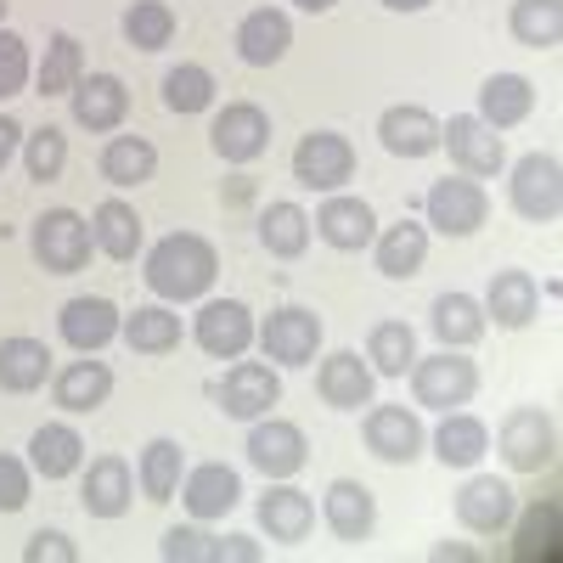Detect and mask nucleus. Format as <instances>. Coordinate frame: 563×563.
I'll use <instances>...</instances> for the list:
<instances>
[{
	"label": "nucleus",
	"mask_w": 563,
	"mask_h": 563,
	"mask_svg": "<svg viewBox=\"0 0 563 563\" xmlns=\"http://www.w3.org/2000/svg\"><path fill=\"white\" fill-rule=\"evenodd\" d=\"M310 231L327 243V249H339V254H361L372 249V238H378V214H372L366 198H350V192H327V203L316 209Z\"/></svg>",
	"instance_id": "obj_14"
},
{
	"label": "nucleus",
	"mask_w": 563,
	"mask_h": 563,
	"mask_svg": "<svg viewBox=\"0 0 563 563\" xmlns=\"http://www.w3.org/2000/svg\"><path fill=\"white\" fill-rule=\"evenodd\" d=\"M507 29L519 45H530V52H552L563 40V0H512Z\"/></svg>",
	"instance_id": "obj_40"
},
{
	"label": "nucleus",
	"mask_w": 563,
	"mask_h": 563,
	"mask_svg": "<svg viewBox=\"0 0 563 563\" xmlns=\"http://www.w3.org/2000/svg\"><path fill=\"white\" fill-rule=\"evenodd\" d=\"M29 74H34V63H29V40L12 34V29H0V102L23 97V90H29Z\"/></svg>",
	"instance_id": "obj_45"
},
{
	"label": "nucleus",
	"mask_w": 563,
	"mask_h": 563,
	"mask_svg": "<svg viewBox=\"0 0 563 563\" xmlns=\"http://www.w3.org/2000/svg\"><path fill=\"white\" fill-rule=\"evenodd\" d=\"M507 203L519 220L552 225L563 214V164L552 153H525L507 175Z\"/></svg>",
	"instance_id": "obj_4"
},
{
	"label": "nucleus",
	"mask_w": 563,
	"mask_h": 563,
	"mask_svg": "<svg viewBox=\"0 0 563 563\" xmlns=\"http://www.w3.org/2000/svg\"><path fill=\"white\" fill-rule=\"evenodd\" d=\"M479 395V366L462 350H440V355H417L411 361V400L429 411H456Z\"/></svg>",
	"instance_id": "obj_3"
},
{
	"label": "nucleus",
	"mask_w": 563,
	"mask_h": 563,
	"mask_svg": "<svg viewBox=\"0 0 563 563\" xmlns=\"http://www.w3.org/2000/svg\"><path fill=\"white\" fill-rule=\"evenodd\" d=\"M254 558H260V547L249 536H220V558L214 563H254Z\"/></svg>",
	"instance_id": "obj_51"
},
{
	"label": "nucleus",
	"mask_w": 563,
	"mask_h": 563,
	"mask_svg": "<svg viewBox=\"0 0 563 563\" xmlns=\"http://www.w3.org/2000/svg\"><path fill=\"white\" fill-rule=\"evenodd\" d=\"M97 169H102L108 186H119V192H124V186H147L158 175V147L147 135H108Z\"/></svg>",
	"instance_id": "obj_34"
},
{
	"label": "nucleus",
	"mask_w": 563,
	"mask_h": 563,
	"mask_svg": "<svg viewBox=\"0 0 563 563\" xmlns=\"http://www.w3.org/2000/svg\"><path fill=\"white\" fill-rule=\"evenodd\" d=\"M384 7H389V12H429L434 0H384Z\"/></svg>",
	"instance_id": "obj_54"
},
{
	"label": "nucleus",
	"mask_w": 563,
	"mask_h": 563,
	"mask_svg": "<svg viewBox=\"0 0 563 563\" xmlns=\"http://www.w3.org/2000/svg\"><path fill=\"white\" fill-rule=\"evenodd\" d=\"M417 361V333L406 321H372L366 333V366L378 372V378H406Z\"/></svg>",
	"instance_id": "obj_38"
},
{
	"label": "nucleus",
	"mask_w": 563,
	"mask_h": 563,
	"mask_svg": "<svg viewBox=\"0 0 563 563\" xmlns=\"http://www.w3.org/2000/svg\"><path fill=\"white\" fill-rule=\"evenodd\" d=\"M254 333H260V321L243 299H209L198 316H192V339L203 355L214 361H238L254 350Z\"/></svg>",
	"instance_id": "obj_10"
},
{
	"label": "nucleus",
	"mask_w": 563,
	"mask_h": 563,
	"mask_svg": "<svg viewBox=\"0 0 563 563\" xmlns=\"http://www.w3.org/2000/svg\"><path fill=\"white\" fill-rule=\"evenodd\" d=\"M496 445H501V462L512 474H541L558 456V422L547 406H519V411H507Z\"/></svg>",
	"instance_id": "obj_6"
},
{
	"label": "nucleus",
	"mask_w": 563,
	"mask_h": 563,
	"mask_svg": "<svg viewBox=\"0 0 563 563\" xmlns=\"http://www.w3.org/2000/svg\"><path fill=\"white\" fill-rule=\"evenodd\" d=\"M23 563H79V547L63 530H40V536H29Z\"/></svg>",
	"instance_id": "obj_49"
},
{
	"label": "nucleus",
	"mask_w": 563,
	"mask_h": 563,
	"mask_svg": "<svg viewBox=\"0 0 563 563\" xmlns=\"http://www.w3.org/2000/svg\"><path fill=\"white\" fill-rule=\"evenodd\" d=\"M180 474H186V451H180V440L158 434V440L141 445V456H135V485H141V496H147V501H175Z\"/></svg>",
	"instance_id": "obj_35"
},
{
	"label": "nucleus",
	"mask_w": 563,
	"mask_h": 563,
	"mask_svg": "<svg viewBox=\"0 0 563 563\" xmlns=\"http://www.w3.org/2000/svg\"><path fill=\"white\" fill-rule=\"evenodd\" d=\"M288 45H294V18L276 12V7H254L238 23V57L249 68H276L282 57H288Z\"/></svg>",
	"instance_id": "obj_26"
},
{
	"label": "nucleus",
	"mask_w": 563,
	"mask_h": 563,
	"mask_svg": "<svg viewBox=\"0 0 563 563\" xmlns=\"http://www.w3.org/2000/svg\"><path fill=\"white\" fill-rule=\"evenodd\" d=\"M119 339L135 350V355H169L180 344V316L169 305H141L135 316H124Z\"/></svg>",
	"instance_id": "obj_39"
},
{
	"label": "nucleus",
	"mask_w": 563,
	"mask_h": 563,
	"mask_svg": "<svg viewBox=\"0 0 563 563\" xmlns=\"http://www.w3.org/2000/svg\"><path fill=\"white\" fill-rule=\"evenodd\" d=\"M254 344H260L265 361H276V366H310L316 350H321V316L305 310V305H282V310H271V316L260 321Z\"/></svg>",
	"instance_id": "obj_8"
},
{
	"label": "nucleus",
	"mask_w": 563,
	"mask_h": 563,
	"mask_svg": "<svg viewBox=\"0 0 563 563\" xmlns=\"http://www.w3.org/2000/svg\"><path fill=\"white\" fill-rule=\"evenodd\" d=\"M79 74H85V45L74 34H52V40H45V57L34 68L40 97H68V90L79 85Z\"/></svg>",
	"instance_id": "obj_41"
},
{
	"label": "nucleus",
	"mask_w": 563,
	"mask_h": 563,
	"mask_svg": "<svg viewBox=\"0 0 563 563\" xmlns=\"http://www.w3.org/2000/svg\"><path fill=\"white\" fill-rule=\"evenodd\" d=\"M45 378H52V350L29 333L0 339V389L7 395H34Z\"/></svg>",
	"instance_id": "obj_33"
},
{
	"label": "nucleus",
	"mask_w": 563,
	"mask_h": 563,
	"mask_svg": "<svg viewBox=\"0 0 563 563\" xmlns=\"http://www.w3.org/2000/svg\"><path fill=\"white\" fill-rule=\"evenodd\" d=\"M260 249L271 260H299L310 249V214L299 203H271L260 209Z\"/></svg>",
	"instance_id": "obj_37"
},
{
	"label": "nucleus",
	"mask_w": 563,
	"mask_h": 563,
	"mask_svg": "<svg viewBox=\"0 0 563 563\" xmlns=\"http://www.w3.org/2000/svg\"><path fill=\"white\" fill-rule=\"evenodd\" d=\"M372 384H378V372H372L355 350H333L316 366V395H321V406H333V411L372 406Z\"/></svg>",
	"instance_id": "obj_21"
},
{
	"label": "nucleus",
	"mask_w": 563,
	"mask_h": 563,
	"mask_svg": "<svg viewBox=\"0 0 563 563\" xmlns=\"http://www.w3.org/2000/svg\"><path fill=\"white\" fill-rule=\"evenodd\" d=\"M536 113V85L525 74H490L479 85V119L490 130H512Z\"/></svg>",
	"instance_id": "obj_31"
},
{
	"label": "nucleus",
	"mask_w": 563,
	"mask_h": 563,
	"mask_svg": "<svg viewBox=\"0 0 563 563\" xmlns=\"http://www.w3.org/2000/svg\"><path fill=\"white\" fill-rule=\"evenodd\" d=\"M68 108H74V124L90 130V135H113L130 113V90L119 74H79V85L68 90Z\"/></svg>",
	"instance_id": "obj_17"
},
{
	"label": "nucleus",
	"mask_w": 563,
	"mask_h": 563,
	"mask_svg": "<svg viewBox=\"0 0 563 563\" xmlns=\"http://www.w3.org/2000/svg\"><path fill=\"white\" fill-rule=\"evenodd\" d=\"M119 327H124L119 305H113V299H97V294H79V299H68V305L57 310V333H63V344L79 350V355H102V350L119 339Z\"/></svg>",
	"instance_id": "obj_15"
},
{
	"label": "nucleus",
	"mask_w": 563,
	"mask_h": 563,
	"mask_svg": "<svg viewBox=\"0 0 563 563\" xmlns=\"http://www.w3.org/2000/svg\"><path fill=\"white\" fill-rule=\"evenodd\" d=\"M552 558L558 552V501H536L519 525V558Z\"/></svg>",
	"instance_id": "obj_46"
},
{
	"label": "nucleus",
	"mask_w": 563,
	"mask_h": 563,
	"mask_svg": "<svg viewBox=\"0 0 563 563\" xmlns=\"http://www.w3.org/2000/svg\"><path fill=\"white\" fill-rule=\"evenodd\" d=\"M34 496V467L12 451H0V512H23Z\"/></svg>",
	"instance_id": "obj_48"
},
{
	"label": "nucleus",
	"mask_w": 563,
	"mask_h": 563,
	"mask_svg": "<svg viewBox=\"0 0 563 563\" xmlns=\"http://www.w3.org/2000/svg\"><path fill=\"white\" fill-rule=\"evenodd\" d=\"M209 147L225 164H254L271 147V113L260 102H225L209 124Z\"/></svg>",
	"instance_id": "obj_13"
},
{
	"label": "nucleus",
	"mask_w": 563,
	"mask_h": 563,
	"mask_svg": "<svg viewBox=\"0 0 563 563\" xmlns=\"http://www.w3.org/2000/svg\"><path fill=\"white\" fill-rule=\"evenodd\" d=\"M141 238H147V231H141V214L124 198H102L97 209H90V243H97V254L130 265L141 254Z\"/></svg>",
	"instance_id": "obj_30"
},
{
	"label": "nucleus",
	"mask_w": 563,
	"mask_h": 563,
	"mask_svg": "<svg viewBox=\"0 0 563 563\" xmlns=\"http://www.w3.org/2000/svg\"><path fill=\"white\" fill-rule=\"evenodd\" d=\"M90 249H97V243H90V220L74 214V209H45L34 220V231H29V254H34V265L45 276L85 271L90 265Z\"/></svg>",
	"instance_id": "obj_2"
},
{
	"label": "nucleus",
	"mask_w": 563,
	"mask_h": 563,
	"mask_svg": "<svg viewBox=\"0 0 563 563\" xmlns=\"http://www.w3.org/2000/svg\"><path fill=\"white\" fill-rule=\"evenodd\" d=\"M141 276H147V288L169 305H192L214 288L220 276V254L209 238H198V231H169V238H158L147 249V265H141Z\"/></svg>",
	"instance_id": "obj_1"
},
{
	"label": "nucleus",
	"mask_w": 563,
	"mask_h": 563,
	"mask_svg": "<svg viewBox=\"0 0 563 563\" xmlns=\"http://www.w3.org/2000/svg\"><path fill=\"white\" fill-rule=\"evenodd\" d=\"M164 108L192 119V113H209L214 108V74L203 63H180L164 74Z\"/></svg>",
	"instance_id": "obj_42"
},
{
	"label": "nucleus",
	"mask_w": 563,
	"mask_h": 563,
	"mask_svg": "<svg viewBox=\"0 0 563 563\" xmlns=\"http://www.w3.org/2000/svg\"><path fill=\"white\" fill-rule=\"evenodd\" d=\"M422 214L440 238H474V231L490 220V192L474 180V175H445L429 186V198H422Z\"/></svg>",
	"instance_id": "obj_5"
},
{
	"label": "nucleus",
	"mask_w": 563,
	"mask_h": 563,
	"mask_svg": "<svg viewBox=\"0 0 563 563\" xmlns=\"http://www.w3.org/2000/svg\"><path fill=\"white\" fill-rule=\"evenodd\" d=\"M158 552H164L169 563H214V558H220V536H209V530H198V525H175Z\"/></svg>",
	"instance_id": "obj_47"
},
{
	"label": "nucleus",
	"mask_w": 563,
	"mask_h": 563,
	"mask_svg": "<svg viewBox=\"0 0 563 563\" xmlns=\"http://www.w3.org/2000/svg\"><path fill=\"white\" fill-rule=\"evenodd\" d=\"M130 496H135V474L124 456H97L85 467L79 479V507L90 512V519H124L130 512Z\"/></svg>",
	"instance_id": "obj_23"
},
{
	"label": "nucleus",
	"mask_w": 563,
	"mask_h": 563,
	"mask_svg": "<svg viewBox=\"0 0 563 563\" xmlns=\"http://www.w3.org/2000/svg\"><path fill=\"white\" fill-rule=\"evenodd\" d=\"M260 530L276 547H299L316 530V501L305 490H294L288 479H271V490L260 496Z\"/></svg>",
	"instance_id": "obj_25"
},
{
	"label": "nucleus",
	"mask_w": 563,
	"mask_h": 563,
	"mask_svg": "<svg viewBox=\"0 0 563 563\" xmlns=\"http://www.w3.org/2000/svg\"><path fill=\"white\" fill-rule=\"evenodd\" d=\"M372 260H378V271L389 282H406L422 271V260H429V225L422 220H395L384 225L378 238H372Z\"/></svg>",
	"instance_id": "obj_28"
},
{
	"label": "nucleus",
	"mask_w": 563,
	"mask_h": 563,
	"mask_svg": "<svg viewBox=\"0 0 563 563\" xmlns=\"http://www.w3.org/2000/svg\"><path fill=\"white\" fill-rule=\"evenodd\" d=\"M361 440L366 451L389 462V467H406L422 456V445H429V429H422V417L411 406H372L366 422H361Z\"/></svg>",
	"instance_id": "obj_12"
},
{
	"label": "nucleus",
	"mask_w": 563,
	"mask_h": 563,
	"mask_svg": "<svg viewBox=\"0 0 563 563\" xmlns=\"http://www.w3.org/2000/svg\"><path fill=\"white\" fill-rule=\"evenodd\" d=\"M440 147L451 153V164L474 180H490L507 169V147H501V130H490L479 113H451L440 124Z\"/></svg>",
	"instance_id": "obj_7"
},
{
	"label": "nucleus",
	"mask_w": 563,
	"mask_h": 563,
	"mask_svg": "<svg viewBox=\"0 0 563 563\" xmlns=\"http://www.w3.org/2000/svg\"><path fill=\"white\" fill-rule=\"evenodd\" d=\"M113 395V366L97 361V355H85V361H68L57 378H52V400L68 411V417H85V411H97L108 406Z\"/></svg>",
	"instance_id": "obj_27"
},
{
	"label": "nucleus",
	"mask_w": 563,
	"mask_h": 563,
	"mask_svg": "<svg viewBox=\"0 0 563 563\" xmlns=\"http://www.w3.org/2000/svg\"><path fill=\"white\" fill-rule=\"evenodd\" d=\"M63 164H68V135L57 124H40V130L23 135V169H29V180H40V186L57 180Z\"/></svg>",
	"instance_id": "obj_44"
},
{
	"label": "nucleus",
	"mask_w": 563,
	"mask_h": 563,
	"mask_svg": "<svg viewBox=\"0 0 563 563\" xmlns=\"http://www.w3.org/2000/svg\"><path fill=\"white\" fill-rule=\"evenodd\" d=\"M310 462V440L299 422L288 417H254V429H249V467H260L265 479H294L299 467Z\"/></svg>",
	"instance_id": "obj_11"
},
{
	"label": "nucleus",
	"mask_w": 563,
	"mask_h": 563,
	"mask_svg": "<svg viewBox=\"0 0 563 563\" xmlns=\"http://www.w3.org/2000/svg\"><path fill=\"white\" fill-rule=\"evenodd\" d=\"M29 467L40 479H52V485L79 474L85 467V440H79L74 422H45V429H34L29 434Z\"/></svg>",
	"instance_id": "obj_29"
},
{
	"label": "nucleus",
	"mask_w": 563,
	"mask_h": 563,
	"mask_svg": "<svg viewBox=\"0 0 563 563\" xmlns=\"http://www.w3.org/2000/svg\"><path fill=\"white\" fill-rule=\"evenodd\" d=\"M429 445H434V456H440L445 467H474V462L490 451V429H485L474 411H445Z\"/></svg>",
	"instance_id": "obj_36"
},
{
	"label": "nucleus",
	"mask_w": 563,
	"mask_h": 563,
	"mask_svg": "<svg viewBox=\"0 0 563 563\" xmlns=\"http://www.w3.org/2000/svg\"><path fill=\"white\" fill-rule=\"evenodd\" d=\"M0 18H7V0H0Z\"/></svg>",
	"instance_id": "obj_56"
},
{
	"label": "nucleus",
	"mask_w": 563,
	"mask_h": 563,
	"mask_svg": "<svg viewBox=\"0 0 563 563\" xmlns=\"http://www.w3.org/2000/svg\"><path fill=\"white\" fill-rule=\"evenodd\" d=\"M23 135H29V130H23L12 113H0V169H7V164L23 153Z\"/></svg>",
	"instance_id": "obj_50"
},
{
	"label": "nucleus",
	"mask_w": 563,
	"mask_h": 563,
	"mask_svg": "<svg viewBox=\"0 0 563 563\" xmlns=\"http://www.w3.org/2000/svg\"><path fill=\"white\" fill-rule=\"evenodd\" d=\"M294 180L310 192H344V180H355V147L339 130H310L294 147Z\"/></svg>",
	"instance_id": "obj_9"
},
{
	"label": "nucleus",
	"mask_w": 563,
	"mask_h": 563,
	"mask_svg": "<svg viewBox=\"0 0 563 563\" xmlns=\"http://www.w3.org/2000/svg\"><path fill=\"white\" fill-rule=\"evenodd\" d=\"M321 519H327V530H333L339 541L361 547L372 530H378V496H372L361 479H333L327 496H321Z\"/></svg>",
	"instance_id": "obj_22"
},
{
	"label": "nucleus",
	"mask_w": 563,
	"mask_h": 563,
	"mask_svg": "<svg viewBox=\"0 0 563 563\" xmlns=\"http://www.w3.org/2000/svg\"><path fill=\"white\" fill-rule=\"evenodd\" d=\"M175 496L186 501V512H192L198 525H214V519H225V512L243 501V479H238V467H225V462H198V467L180 474Z\"/></svg>",
	"instance_id": "obj_16"
},
{
	"label": "nucleus",
	"mask_w": 563,
	"mask_h": 563,
	"mask_svg": "<svg viewBox=\"0 0 563 563\" xmlns=\"http://www.w3.org/2000/svg\"><path fill=\"white\" fill-rule=\"evenodd\" d=\"M429 327H434L440 350H474V344L485 339L490 321H485V305H479L474 294H440Z\"/></svg>",
	"instance_id": "obj_32"
},
{
	"label": "nucleus",
	"mask_w": 563,
	"mask_h": 563,
	"mask_svg": "<svg viewBox=\"0 0 563 563\" xmlns=\"http://www.w3.org/2000/svg\"><path fill=\"white\" fill-rule=\"evenodd\" d=\"M541 310V282L519 265H507L490 276V288H485V321L507 327V333H519V327H530Z\"/></svg>",
	"instance_id": "obj_24"
},
{
	"label": "nucleus",
	"mask_w": 563,
	"mask_h": 563,
	"mask_svg": "<svg viewBox=\"0 0 563 563\" xmlns=\"http://www.w3.org/2000/svg\"><path fill=\"white\" fill-rule=\"evenodd\" d=\"M479 552L474 547H462V541H445V547H434V563H474Z\"/></svg>",
	"instance_id": "obj_52"
},
{
	"label": "nucleus",
	"mask_w": 563,
	"mask_h": 563,
	"mask_svg": "<svg viewBox=\"0 0 563 563\" xmlns=\"http://www.w3.org/2000/svg\"><path fill=\"white\" fill-rule=\"evenodd\" d=\"M254 198V180L249 175H231V186H225V203H249Z\"/></svg>",
	"instance_id": "obj_53"
},
{
	"label": "nucleus",
	"mask_w": 563,
	"mask_h": 563,
	"mask_svg": "<svg viewBox=\"0 0 563 563\" xmlns=\"http://www.w3.org/2000/svg\"><path fill=\"white\" fill-rule=\"evenodd\" d=\"M294 7H299V12H310V18H321V12H333L339 0H294Z\"/></svg>",
	"instance_id": "obj_55"
},
{
	"label": "nucleus",
	"mask_w": 563,
	"mask_h": 563,
	"mask_svg": "<svg viewBox=\"0 0 563 563\" xmlns=\"http://www.w3.org/2000/svg\"><path fill=\"white\" fill-rule=\"evenodd\" d=\"M378 141H384L389 158L417 164V158L440 153V119H434L429 108H417V102H395V108H384V119H378Z\"/></svg>",
	"instance_id": "obj_20"
},
{
	"label": "nucleus",
	"mask_w": 563,
	"mask_h": 563,
	"mask_svg": "<svg viewBox=\"0 0 563 563\" xmlns=\"http://www.w3.org/2000/svg\"><path fill=\"white\" fill-rule=\"evenodd\" d=\"M276 400H282L276 366H265V361H243V355H238V366H231V372H225V384H220V411H225V417H238V422H254V417H265Z\"/></svg>",
	"instance_id": "obj_19"
},
{
	"label": "nucleus",
	"mask_w": 563,
	"mask_h": 563,
	"mask_svg": "<svg viewBox=\"0 0 563 563\" xmlns=\"http://www.w3.org/2000/svg\"><path fill=\"white\" fill-rule=\"evenodd\" d=\"M124 40L135 45V52H164V45L175 40V7L169 0H130Z\"/></svg>",
	"instance_id": "obj_43"
},
{
	"label": "nucleus",
	"mask_w": 563,
	"mask_h": 563,
	"mask_svg": "<svg viewBox=\"0 0 563 563\" xmlns=\"http://www.w3.org/2000/svg\"><path fill=\"white\" fill-rule=\"evenodd\" d=\"M512 512H519V496H512V485L496 479V474H474L456 490V519L474 536H501L512 525Z\"/></svg>",
	"instance_id": "obj_18"
}]
</instances>
